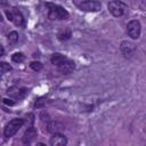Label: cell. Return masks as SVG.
Here are the masks:
<instances>
[{"mask_svg": "<svg viewBox=\"0 0 146 146\" xmlns=\"http://www.w3.org/2000/svg\"><path fill=\"white\" fill-rule=\"evenodd\" d=\"M49 6V13H48V17L50 19H66L68 18V13L66 9H64L60 6H56V5H48Z\"/></svg>", "mask_w": 146, "mask_h": 146, "instance_id": "obj_1", "label": "cell"}, {"mask_svg": "<svg viewBox=\"0 0 146 146\" xmlns=\"http://www.w3.org/2000/svg\"><path fill=\"white\" fill-rule=\"evenodd\" d=\"M23 124H24V120L23 119H13L11 121H9V123L6 125L5 131H3L5 137H7V138L13 137L22 128Z\"/></svg>", "mask_w": 146, "mask_h": 146, "instance_id": "obj_2", "label": "cell"}, {"mask_svg": "<svg viewBox=\"0 0 146 146\" xmlns=\"http://www.w3.org/2000/svg\"><path fill=\"white\" fill-rule=\"evenodd\" d=\"M107 7H108L110 13L113 16H115V17L122 16L124 14L125 9H127V6L122 1H119V0H112V1H110L108 5H107Z\"/></svg>", "mask_w": 146, "mask_h": 146, "instance_id": "obj_3", "label": "cell"}, {"mask_svg": "<svg viewBox=\"0 0 146 146\" xmlns=\"http://www.w3.org/2000/svg\"><path fill=\"white\" fill-rule=\"evenodd\" d=\"M127 32H128V35L131 39H138L140 36V32H141L140 23L136 19L130 21L128 23V26H127Z\"/></svg>", "mask_w": 146, "mask_h": 146, "instance_id": "obj_4", "label": "cell"}, {"mask_svg": "<svg viewBox=\"0 0 146 146\" xmlns=\"http://www.w3.org/2000/svg\"><path fill=\"white\" fill-rule=\"evenodd\" d=\"M79 8L83 11H99L102 9V3L97 0H86L79 5Z\"/></svg>", "mask_w": 146, "mask_h": 146, "instance_id": "obj_5", "label": "cell"}, {"mask_svg": "<svg viewBox=\"0 0 146 146\" xmlns=\"http://www.w3.org/2000/svg\"><path fill=\"white\" fill-rule=\"evenodd\" d=\"M120 49H121L122 55H123L125 58H131V57L135 55L136 46H135L132 42H130V41H122Z\"/></svg>", "mask_w": 146, "mask_h": 146, "instance_id": "obj_6", "label": "cell"}, {"mask_svg": "<svg viewBox=\"0 0 146 146\" xmlns=\"http://www.w3.org/2000/svg\"><path fill=\"white\" fill-rule=\"evenodd\" d=\"M6 15H7V18L9 21L14 22L15 25H17V26H22L23 25L24 19H23V16L21 15L19 11H17V10H7Z\"/></svg>", "mask_w": 146, "mask_h": 146, "instance_id": "obj_7", "label": "cell"}, {"mask_svg": "<svg viewBox=\"0 0 146 146\" xmlns=\"http://www.w3.org/2000/svg\"><path fill=\"white\" fill-rule=\"evenodd\" d=\"M50 145L51 146H64L67 144V139L64 135H62L60 132L59 133H54L52 137L50 138Z\"/></svg>", "mask_w": 146, "mask_h": 146, "instance_id": "obj_8", "label": "cell"}, {"mask_svg": "<svg viewBox=\"0 0 146 146\" xmlns=\"http://www.w3.org/2000/svg\"><path fill=\"white\" fill-rule=\"evenodd\" d=\"M57 67H58V70H59L62 73L68 74V73H71V72L73 71V68H74V63H73L72 60H70V59H65L63 63H60L59 65H57Z\"/></svg>", "mask_w": 146, "mask_h": 146, "instance_id": "obj_9", "label": "cell"}, {"mask_svg": "<svg viewBox=\"0 0 146 146\" xmlns=\"http://www.w3.org/2000/svg\"><path fill=\"white\" fill-rule=\"evenodd\" d=\"M48 131L51 132V133H59L62 130H64V125L60 123V122H57V121H52L48 124L47 127Z\"/></svg>", "mask_w": 146, "mask_h": 146, "instance_id": "obj_10", "label": "cell"}, {"mask_svg": "<svg viewBox=\"0 0 146 146\" xmlns=\"http://www.w3.org/2000/svg\"><path fill=\"white\" fill-rule=\"evenodd\" d=\"M34 137H36V129L34 127H30L25 133H24V137H23V141L24 143H30Z\"/></svg>", "mask_w": 146, "mask_h": 146, "instance_id": "obj_11", "label": "cell"}, {"mask_svg": "<svg viewBox=\"0 0 146 146\" xmlns=\"http://www.w3.org/2000/svg\"><path fill=\"white\" fill-rule=\"evenodd\" d=\"M65 59H67L64 55H62V54H59V52H56V54H54L52 56H51V63L54 64V65H59L60 63H63Z\"/></svg>", "mask_w": 146, "mask_h": 146, "instance_id": "obj_12", "label": "cell"}, {"mask_svg": "<svg viewBox=\"0 0 146 146\" xmlns=\"http://www.w3.org/2000/svg\"><path fill=\"white\" fill-rule=\"evenodd\" d=\"M71 35H72L71 30L66 29V30H63V31H60V32L58 33V39H59L60 41H66V40H68V39L71 38Z\"/></svg>", "mask_w": 146, "mask_h": 146, "instance_id": "obj_13", "label": "cell"}, {"mask_svg": "<svg viewBox=\"0 0 146 146\" xmlns=\"http://www.w3.org/2000/svg\"><path fill=\"white\" fill-rule=\"evenodd\" d=\"M8 41L10 43H16L18 41V33L16 31H11L9 34H8Z\"/></svg>", "mask_w": 146, "mask_h": 146, "instance_id": "obj_14", "label": "cell"}, {"mask_svg": "<svg viewBox=\"0 0 146 146\" xmlns=\"http://www.w3.org/2000/svg\"><path fill=\"white\" fill-rule=\"evenodd\" d=\"M24 55L22 54V52H15L14 55H13V57H11V59H13V62H15V63H22L23 60H24Z\"/></svg>", "mask_w": 146, "mask_h": 146, "instance_id": "obj_15", "label": "cell"}, {"mask_svg": "<svg viewBox=\"0 0 146 146\" xmlns=\"http://www.w3.org/2000/svg\"><path fill=\"white\" fill-rule=\"evenodd\" d=\"M10 70H11V66L8 63H6V62H1L0 63V73H6V72H8Z\"/></svg>", "mask_w": 146, "mask_h": 146, "instance_id": "obj_16", "label": "cell"}, {"mask_svg": "<svg viewBox=\"0 0 146 146\" xmlns=\"http://www.w3.org/2000/svg\"><path fill=\"white\" fill-rule=\"evenodd\" d=\"M30 66H31V68L33 70V71H35V72H39V71H41L42 70V64L40 63V62H32L31 64H30Z\"/></svg>", "mask_w": 146, "mask_h": 146, "instance_id": "obj_17", "label": "cell"}, {"mask_svg": "<svg viewBox=\"0 0 146 146\" xmlns=\"http://www.w3.org/2000/svg\"><path fill=\"white\" fill-rule=\"evenodd\" d=\"M3 103H5V104H9V105H14V104H15V102H13L11 99H7V98L3 99Z\"/></svg>", "mask_w": 146, "mask_h": 146, "instance_id": "obj_18", "label": "cell"}, {"mask_svg": "<svg viewBox=\"0 0 146 146\" xmlns=\"http://www.w3.org/2000/svg\"><path fill=\"white\" fill-rule=\"evenodd\" d=\"M5 55V49H3V47L0 44V56H3Z\"/></svg>", "mask_w": 146, "mask_h": 146, "instance_id": "obj_19", "label": "cell"}, {"mask_svg": "<svg viewBox=\"0 0 146 146\" xmlns=\"http://www.w3.org/2000/svg\"><path fill=\"white\" fill-rule=\"evenodd\" d=\"M1 21H2V17H1V15H0V23H1Z\"/></svg>", "mask_w": 146, "mask_h": 146, "instance_id": "obj_20", "label": "cell"}]
</instances>
